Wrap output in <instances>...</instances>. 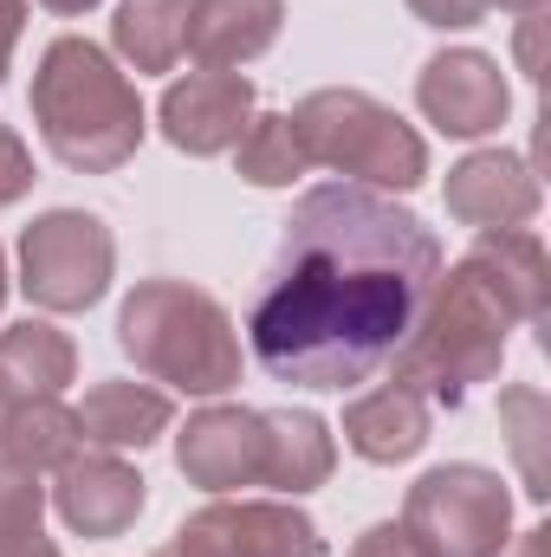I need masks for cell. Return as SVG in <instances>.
<instances>
[{
	"label": "cell",
	"mask_w": 551,
	"mask_h": 557,
	"mask_svg": "<svg viewBox=\"0 0 551 557\" xmlns=\"http://www.w3.org/2000/svg\"><path fill=\"white\" fill-rule=\"evenodd\" d=\"M441 278V240L383 188L325 182L298 195L247 337L273 383L351 389L415 331Z\"/></svg>",
	"instance_id": "cell-1"
},
{
	"label": "cell",
	"mask_w": 551,
	"mask_h": 557,
	"mask_svg": "<svg viewBox=\"0 0 551 557\" xmlns=\"http://www.w3.org/2000/svg\"><path fill=\"white\" fill-rule=\"evenodd\" d=\"M519 311L506 305V292L493 285V273L467 253L448 278H434L415 331L396 350V383L421 396V403H467L474 383H493L500 376V357H506V337H513Z\"/></svg>",
	"instance_id": "cell-2"
},
{
	"label": "cell",
	"mask_w": 551,
	"mask_h": 557,
	"mask_svg": "<svg viewBox=\"0 0 551 557\" xmlns=\"http://www.w3.org/2000/svg\"><path fill=\"white\" fill-rule=\"evenodd\" d=\"M33 124L65 169L105 175V169H124L137 156L143 98L105 59V46L65 33V39L46 46L39 72H33Z\"/></svg>",
	"instance_id": "cell-3"
},
{
	"label": "cell",
	"mask_w": 551,
	"mask_h": 557,
	"mask_svg": "<svg viewBox=\"0 0 551 557\" xmlns=\"http://www.w3.org/2000/svg\"><path fill=\"white\" fill-rule=\"evenodd\" d=\"M118 344L143 376L182 396H228L241 383L234 318L182 278H143L118 311Z\"/></svg>",
	"instance_id": "cell-4"
},
{
	"label": "cell",
	"mask_w": 551,
	"mask_h": 557,
	"mask_svg": "<svg viewBox=\"0 0 551 557\" xmlns=\"http://www.w3.org/2000/svg\"><path fill=\"white\" fill-rule=\"evenodd\" d=\"M285 124L305 162L357 175L364 188H421L428 175V143L370 91H311Z\"/></svg>",
	"instance_id": "cell-5"
},
{
	"label": "cell",
	"mask_w": 551,
	"mask_h": 557,
	"mask_svg": "<svg viewBox=\"0 0 551 557\" xmlns=\"http://www.w3.org/2000/svg\"><path fill=\"white\" fill-rule=\"evenodd\" d=\"M403 525L428 557H500L513 539V499L487 467H434L403 499Z\"/></svg>",
	"instance_id": "cell-6"
},
{
	"label": "cell",
	"mask_w": 551,
	"mask_h": 557,
	"mask_svg": "<svg viewBox=\"0 0 551 557\" xmlns=\"http://www.w3.org/2000/svg\"><path fill=\"white\" fill-rule=\"evenodd\" d=\"M111 227L78 208H52L20 234V292L39 311H91L111 292Z\"/></svg>",
	"instance_id": "cell-7"
},
{
	"label": "cell",
	"mask_w": 551,
	"mask_h": 557,
	"mask_svg": "<svg viewBox=\"0 0 551 557\" xmlns=\"http://www.w3.org/2000/svg\"><path fill=\"white\" fill-rule=\"evenodd\" d=\"M175 557H325L318 525L285 499H215L182 519Z\"/></svg>",
	"instance_id": "cell-8"
},
{
	"label": "cell",
	"mask_w": 551,
	"mask_h": 557,
	"mask_svg": "<svg viewBox=\"0 0 551 557\" xmlns=\"http://www.w3.org/2000/svg\"><path fill=\"white\" fill-rule=\"evenodd\" d=\"M415 104H421V117H428L434 131H448V137H487V131L506 124L513 91H506V78H500V59L461 46V52H434V59L421 65Z\"/></svg>",
	"instance_id": "cell-9"
},
{
	"label": "cell",
	"mask_w": 551,
	"mask_h": 557,
	"mask_svg": "<svg viewBox=\"0 0 551 557\" xmlns=\"http://www.w3.org/2000/svg\"><path fill=\"white\" fill-rule=\"evenodd\" d=\"M254 124V85L241 72H188L162 91V137L188 156H221Z\"/></svg>",
	"instance_id": "cell-10"
},
{
	"label": "cell",
	"mask_w": 551,
	"mask_h": 557,
	"mask_svg": "<svg viewBox=\"0 0 551 557\" xmlns=\"http://www.w3.org/2000/svg\"><path fill=\"white\" fill-rule=\"evenodd\" d=\"M175 467L208 486V493H234V486H260L267 473V416L254 409H201L175 434Z\"/></svg>",
	"instance_id": "cell-11"
},
{
	"label": "cell",
	"mask_w": 551,
	"mask_h": 557,
	"mask_svg": "<svg viewBox=\"0 0 551 557\" xmlns=\"http://www.w3.org/2000/svg\"><path fill=\"white\" fill-rule=\"evenodd\" d=\"M448 214L480 227V234H500V227H526L539 214V175L532 162L506 156V149H474L467 162L448 169Z\"/></svg>",
	"instance_id": "cell-12"
},
{
	"label": "cell",
	"mask_w": 551,
	"mask_h": 557,
	"mask_svg": "<svg viewBox=\"0 0 551 557\" xmlns=\"http://www.w3.org/2000/svg\"><path fill=\"white\" fill-rule=\"evenodd\" d=\"M143 473L137 467H124L118 454H72L65 467H59V486H52V506H59V519L72 525V532H85V539H118V532H131L143 512Z\"/></svg>",
	"instance_id": "cell-13"
},
{
	"label": "cell",
	"mask_w": 551,
	"mask_h": 557,
	"mask_svg": "<svg viewBox=\"0 0 551 557\" xmlns=\"http://www.w3.org/2000/svg\"><path fill=\"white\" fill-rule=\"evenodd\" d=\"M285 26V0H195L188 13V46L201 72H234L260 59Z\"/></svg>",
	"instance_id": "cell-14"
},
{
	"label": "cell",
	"mask_w": 551,
	"mask_h": 557,
	"mask_svg": "<svg viewBox=\"0 0 551 557\" xmlns=\"http://www.w3.org/2000/svg\"><path fill=\"white\" fill-rule=\"evenodd\" d=\"M78 376V350L65 331L26 318V324H7L0 331V403H39V396H59L65 383Z\"/></svg>",
	"instance_id": "cell-15"
},
{
	"label": "cell",
	"mask_w": 551,
	"mask_h": 557,
	"mask_svg": "<svg viewBox=\"0 0 551 557\" xmlns=\"http://www.w3.org/2000/svg\"><path fill=\"white\" fill-rule=\"evenodd\" d=\"M344 441H351L364 460L396 467V460H409V454L428 447V403L409 396L403 383H390V389H377V396H357V403L344 409Z\"/></svg>",
	"instance_id": "cell-16"
},
{
	"label": "cell",
	"mask_w": 551,
	"mask_h": 557,
	"mask_svg": "<svg viewBox=\"0 0 551 557\" xmlns=\"http://www.w3.org/2000/svg\"><path fill=\"white\" fill-rule=\"evenodd\" d=\"M78 416V434L85 441H98L105 454H124V447H149L162 428H169V396L162 389H149V383H98L91 396H85V409H72Z\"/></svg>",
	"instance_id": "cell-17"
},
{
	"label": "cell",
	"mask_w": 551,
	"mask_h": 557,
	"mask_svg": "<svg viewBox=\"0 0 551 557\" xmlns=\"http://www.w3.org/2000/svg\"><path fill=\"white\" fill-rule=\"evenodd\" d=\"M331 460H338V447H331V428L318 416H305V409L267 416V473H260V486H279V493L298 499V493L331 480Z\"/></svg>",
	"instance_id": "cell-18"
},
{
	"label": "cell",
	"mask_w": 551,
	"mask_h": 557,
	"mask_svg": "<svg viewBox=\"0 0 551 557\" xmlns=\"http://www.w3.org/2000/svg\"><path fill=\"white\" fill-rule=\"evenodd\" d=\"M474 260L493 273V285L506 292V305L519 311V324H539V318H546V305H551V267H546L539 234H526V227L480 234V240H474Z\"/></svg>",
	"instance_id": "cell-19"
},
{
	"label": "cell",
	"mask_w": 551,
	"mask_h": 557,
	"mask_svg": "<svg viewBox=\"0 0 551 557\" xmlns=\"http://www.w3.org/2000/svg\"><path fill=\"white\" fill-rule=\"evenodd\" d=\"M78 416L59 403V396H39V403H13L0 416V460L26 467V473H46V467H65L78 454Z\"/></svg>",
	"instance_id": "cell-20"
},
{
	"label": "cell",
	"mask_w": 551,
	"mask_h": 557,
	"mask_svg": "<svg viewBox=\"0 0 551 557\" xmlns=\"http://www.w3.org/2000/svg\"><path fill=\"white\" fill-rule=\"evenodd\" d=\"M188 13H195V0H124L111 20V46L137 72H169L188 46Z\"/></svg>",
	"instance_id": "cell-21"
},
{
	"label": "cell",
	"mask_w": 551,
	"mask_h": 557,
	"mask_svg": "<svg viewBox=\"0 0 551 557\" xmlns=\"http://www.w3.org/2000/svg\"><path fill=\"white\" fill-rule=\"evenodd\" d=\"M500 421H506V441H513V460L526 473V493L546 499L551 473H546V434H551V403L539 389H506L500 396Z\"/></svg>",
	"instance_id": "cell-22"
},
{
	"label": "cell",
	"mask_w": 551,
	"mask_h": 557,
	"mask_svg": "<svg viewBox=\"0 0 551 557\" xmlns=\"http://www.w3.org/2000/svg\"><path fill=\"white\" fill-rule=\"evenodd\" d=\"M234 149H241V175H247L254 188H292V182L311 169L285 117H254L247 137L234 143Z\"/></svg>",
	"instance_id": "cell-23"
},
{
	"label": "cell",
	"mask_w": 551,
	"mask_h": 557,
	"mask_svg": "<svg viewBox=\"0 0 551 557\" xmlns=\"http://www.w3.org/2000/svg\"><path fill=\"white\" fill-rule=\"evenodd\" d=\"M39 519H46V486H39V473L0 460V552L20 545V539H39Z\"/></svg>",
	"instance_id": "cell-24"
},
{
	"label": "cell",
	"mask_w": 551,
	"mask_h": 557,
	"mask_svg": "<svg viewBox=\"0 0 551 557\" xmlns=\"http://www.w3.org/2000/svg\"><path fill=\"white\" fill-rule=\"evenodd\" d=\"M409 13L421 26L461 33V26H480V20H487V0H409Z\"/></svg>",
	"instance_id": "cell-25"
},
{
	"label": "cell",
	"mask_w": 551,
	"mask_h": 557,
	"mask_svg": "<svg viewBox=\"0 0 551 557\" xmlns=\"http://www.w3.org/2000/svg\"><path fill=\"white\" fill-rule=\"evenodd\" d=\"M26 188H33V156H26V143L0 124V208L20 201Z\"/></svg>",
	"instance_id": "cell-26"
},
{
	"label": "cell",
	"mask_w": 551,
	"mask_h": 557,
	"mask_svg": "<svg viewBox=\"0 0 551 557\" xmlns=\"http://www.w3.org/2000/svg\"><path fill=\"white\" fill-rule=\"evenodd\" d=\"M351 557H428V552L415 545L409 525H370V532L351 545Z\"/></svg>",
	"instance_id": "cell-27"
},
{
	"label": "cell",
	"mask_w": 551,
	"mask_h": 557,
	"mask_svg": "<svg viewBox=\"0 0 551 557\" xmlns=\"http://www.w3.org/2000/svg\"><path fill=\"white\" fill-rule=\"evenodd\" d=\"M20 26H26V0H0V78H7L13 46H20Z\"/></svg>",
	"instance_id": "cell-28"
},
{
	"label": "cell",
	"mask_w": 551,
	"mask_h": 557,
	"mask_svg": "<svg viewBox=\"0 0 551 557\" xmlns=\"http://www.w3.org/2000/svg\"><path fill=\"white\" fill-rule=\"evenodd\" d=\"M539 26H546V7L519 20V65H526L532 78H546V72H539Z\"/></svg>",
	"instance_id": "cell-29"
},
{
	"label": "cell",
	"mask_w": 551,
	"mask_h": 557,
	"mask_svg": "<svg viewBox=\"0 0 551 557\" xmlns=\"http://www.w3.org/2000/svg\"><path fill=\"white\" fill-rule=\"evenodd\" d=\"M500 557H551V532H546V525H532V532L506 539V552H500Z\"/></svg>",
	"instance_id": "cell-30"
},
{
	"label": "cell",
	"mask_w": 551,
	"mask_h": 557,
	"mask_svg": "<svg viewBox=\"0 0 551 557\" xmlns=\"http://www.w3.org/2000/svg\"><path fill=\"white\" fill-rule=\"evenodd\" d=\"M0 557H59V545L52 539H20V545H7Z\"/></svg>",
	"instance_id": "cell-31"
},
{
	"label": "cell",
	"mask_w": 551,
	"mask_h": 557,
	"mask_svg": "<svg viewBox=\"0 0 551 557\" xmlns=\"http://www.w3.org/2000/svg\"><path fill=\"white\" fill-rule=\"evenodd\" d=\"M52 13H85V7H98V0H46Z\"/></svg>",
	"instance_id": "cell-32"
},
{
	"label": "cell",
	"mask_w": 551,
	"mask_h": 557,
	"mask_svg": "<svg viewBox=\"0 0 551 557\" xmlns=\"http://www.w3.org/2000/svg\"><path fill=\"white\" fill-rule=\"evenodd\" d=\"M487 7H513V13H539L546 0H487Z\"/></svg>",
	"instance_id": "cell-33"
},
{
	"label": "cell",
	"mask_w": 551,
	"mask_h": 557,
	"mask_svg": "<svg viewBox=\"0 0 551 557\" xmlns=\"http://www.w3.org/2000/svg\"><path fill=\"white\" fill-rule=\"evenodd\" d=\"M0 305H7V253H0Z\"/></svg>",
	"instance_id": "cell-34"
},
{
	"label": "cell",
	"mask_w": 551,
	"mask_h": 557,
	"mask_svg": "<svg viewBox=\"0 0 551 557\" xmlns=\"http://www.w3.org/2000/svg\"><path fill=\"white\" fill-rule=\"evenodd\" d=\"M156 557H175V552H156Z\"/></svg>",
	"instance_id": "cell-35"
},
{
	"label": "cell",
	"mask_w": 551,
	"mask_h": 557,
	"mask_svg": "<svg viewBox=\"0 0 551 557\" xmlns=\"http://www.w3.org/2000/svg\"><path fill=\"white\" fill-rule=\"evenodd\" d=\"M0 416H7V403H0Z\"/></svg>",
	"instance_id": "cell-36"
}]
</instances>
